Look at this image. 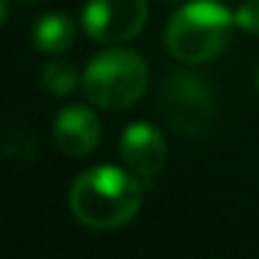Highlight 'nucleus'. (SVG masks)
I'll return each mask as SVG.
<instances>
[{
    "instance_id": "1",
    "label": "nucleus",
    "mask_w": 259,
    "mask_h": 259,
    "mask_svg": "<svg viewBox=\"0 0 259 259\" xmlns=\"http://www.w3.org/2000/svg\"><path fill=\"white\" fill-rule=\"evenodd\" d=\"M142 206V179L123 167L84 170L70 187V209L87 229H120Z\"/></svg>"
},
{
    "instance_id": "2",
    "label": "nucleus",
    "mask_w": 259,
    "mask_h": 259,
    "mask_svg": "<svg viewBox=\"0 0 259 259\" xmlns=\"http://www.w3.org/2000/svg\"><path fill=\"white\" fill-rule=\"evenodd\" d=\"M234 14L218 0H192L170 17L167 51L179 62L201 64L220 56L234 31Z\"/></svg>"
},
{
    "instance_id": "3",
    "label": "nucleus",
    "mask_w": 259,
    "mask_h": 259,
    "mask_svg": "<svg viewBox=\"0 0 259 259\" xmlns=\"http://www.w3.org/2000/svg\"><path fill=\"white\" fill-rule=\"evenodd\" d=\"M81 87L90 103L101 109H128L148 90V64L134 51H103L87 64Z\"/></svg>"
},
{
    "instance_id": "4",
    "label": "nucleus",
    "mask_w": 259,
    "mask_h": 259,
    "mask_svg": "<svg viewBox=\"0 0 259 259\" xmlns=\"http://www.w3.org/2000/svg\"><path fill=\"white\" fill-rule=\"evenodd\" d=\"M162 109L167 123L181 134L198 137L214 120V98L203 78L192 73H173L162 95Z\"/></svg>"
},
{
    "instance_id": "5",
    "label": "nucleus",
    "mask_w": 259,
    "mask_h": 259,
    "mask_svg": "<svg viewBox=\"0 0 259 259\" xmlns=\"http://www.w3.org/2000/svg\"><path fill=\"white\" fill-rule=\"evenodd\" d=\"M148 23L145 0H90L81 14L87 36L103 45H117L137 36Z\"/></svg>"
},
{
    "instance_id": "6",
    "label": "nucleus",
    "mask_w": 259,
    "mask_h": 259,
    "mask_svg": "<svg viewBox=\"0 0 259 259\" xmlns=\"http://www.w3.org/2000/svg\"><path fill=\"white\" fill-rule=\"evenodd\" d=\"M120 156L131 167V173L142 179V184H153L164 167L167 145L153 125L131 123L123 131V140H120Z\"/></svg>"
},
{
    "instance_id": "7",
    "label": "nucleus",
    "mask_w": 259,
    "mask_h": 259,
    "mask_svg": "<svg viewBox=\"0 0 259 259\" xmlns=\"http://www.w3.org/2000/svg\"><path fill=\"white\" fill-rule=\"evenodd\" d=\"M53 140L67 156H87L101 145V120L87 106H64L53 123Z\"/></svg>"
},
{
    "instance_id": "8",
    "label": "nucleus",
    "mask_w": 259,
    "mask_h": 259,
    "mask_svg": "<svg viewBox=\"0 0 259 259\" xmlns=\"http://www.w3.org/2000/svg\"><path fill=\"white\" fill-rule=\"evenodd\" d=\"M75 39V25L67 14H45L34 23L31 31V42L39 53L45 56H59L64 53Z\"/></svg>"
},
{
    "instance_id": "9",
    "label": "nucleus",
    "mask_w": 259,
    "mask_h": 259,
    "mask_svg": "<svg viewBox=\"0 0 259 259\" xmlns=\"http://www.w3.org/2000/svg\"><path fill=\"white\" fill-rule=\"evenodd\" d=\"M42 87H45L51 95L64 98V95H70V92L78 87V73H75L73 64L62 62V59L48 62L45 67H42Z\"/></svg>"
},
{
    "instance_id": "10",
    "label": "nucleus",
    "mask_w": 259,
    "mask_h": 259,
    "mask_svg": "<svg viewBox=\"0 0 259 259\" xmlns=\"http://www.w3.org/2000/svg\"><path fill=\"white\" fill-rule=\"evenodd\" d=\"M234 23H237V28H242L245 34L259 36V0H245V3L234 12Z\"/></svg>"
},
{
    "instance_id": "11",
    "label": "nucleus",
    "mask_w": 259,
    "mask_h": 259,
    "mask_svg": "<svg viewBox=\"0 0 259 259\" xmlns=\"http://www.w3.org/2000/svg\"><path fill=\"white\" fill-rule=\"evenodd\" d=\"M6 14H9V3L6 0H0V25L6 23Z\"/></svg>"
},
{
    "instance_id": "12",
    "label": "nucleus",
    "mask_w": 259,
    "mask_h": 259,
    "mask_svg": "<svg viewBox=\"0 0 259 259\" xmlns=\"http://www.w3.org/2000/svg\"><path fill=\"white\" fill-rule=\"evenodd\" d=\"M256 90H259V67H256Z\"/></svg>"
},
{
    "instance_id": "13",
    "label": "nucleus",
    "mask_w": 259,
    "mask_h": 259,
    "mask_svg": "<svg viewBox=\"0 0 259 259\" xmlns=\"http://www.w3.org/2000/svg\"><path fill=\"white\" fill-rule=\"evenodd\" d=\"M23 3H34V0H23Z\"/></svg>"
}]
</instances>
